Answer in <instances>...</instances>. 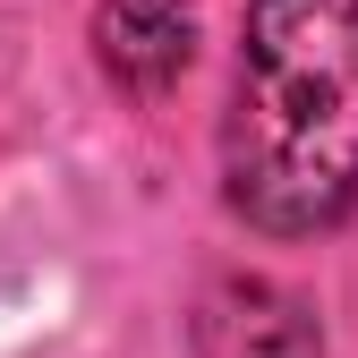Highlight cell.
<instances>
[{"mask_svg":"<svg viewBox=\"0 0 358 358\" xmlns=\"http://www.w3.org/2000/svg\"><path fill=\"white\" fill-rule=\"evenodd\" d=\"M196 358H324V324L299 290L264 282V273H222L196 316H188Z\"/></svg>","mask_w":358,"mask_h":358,"instance_id":"cell-2","label":"cell"},{"mask_svg":"<svg viewBox=\"0 0 358 358\" xmlns=\"http://www.w3.org/2000/svg\"><path fill=\"white\" fill-rule=\"evenodd\" d=\"M222 196L264 239H316L358 213V0H248Z\"/></svg>","mask_w":358,"mask_h":358,"instance_id":"cell-1","label":"cell"},{"mask_svg":"<svg viewBox=\"0 0 358 358\" xmlns=\"http://www.w3.org/2000/svg\"><path fill=\"white\" fill-rule=\"evenodd\" d=\"M188 52H196V17L179 0H103L94 9V60L137 103H162L188 77Z\"/></svg>","mask_w":358,"mask_h":358,"instance_id":"cell-3","label":"cell"}]
</instances>
